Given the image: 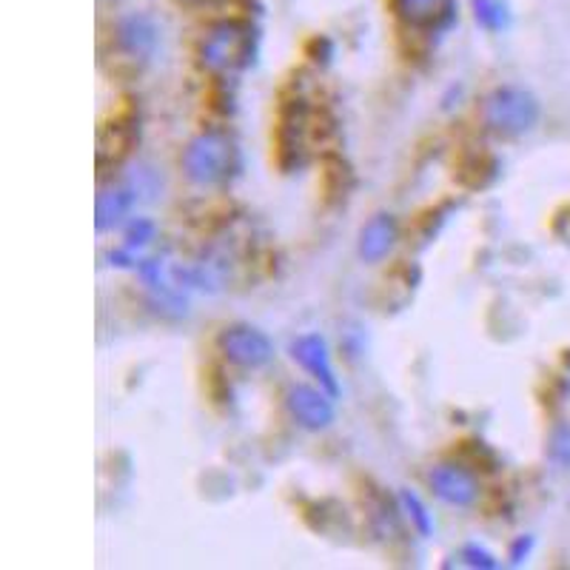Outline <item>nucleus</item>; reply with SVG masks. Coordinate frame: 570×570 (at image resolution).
<instances>
[{
	"mask_svg": "<svg viewBox=\"0 0 570 570\" xmlns=\"http://www.w3.org/2000/svg\"><path fill=\"white\" fill-rule=\"evenodd\" d=\"M183 168H186L188 180L197 186H222L240 175L242 152L228 132L211 128L188 143Z\"/></svg>",
	"mask_w": 570,
	"mask_h": 570,
	"instance_id": "1",
	"label": "nucleus"
},
{
	"mask_svg": "<svg viewBox=\"0 0 570 570\" xmlns=\"http://www.w3.org/2000/svg\"><path fill=\"white\" fill-rule=\"evenodd\" d=\"M260 49V34L246 21H220L200 41V63L215 74H237L249 69Z\"/></svg>",
	"mask_w": 570,
	"mask_h": 570,
	"instance_id": "2",
	"label": "nucleus"
},
{
	"mask_svg": "<svg viewBox=\"0 0 570 570\" xmlns=\"http://www.w3.org/2000/svg\"><path fill=\"white\" fill-rule=\"evenodd\" d=\"M485 126L499 137H522L539 123V101L528 89L502 86L485 97Z\"/></svg>",
	"mask_w": 570,
	"mask_h": 570,
	"instance_id": "3",
	"label": "nucleus"
},
{
	"mask_svg": "<svg viewBox=\"0 0 570 570\" xmlns=\"http://www.w3.org/2000/svg\"><path fill=\"white\" fill-rule=\"evenodd\" d=\"M220 351L240 369H262L274 360V342L251 325H231L220 334Z\"/></svg>",
	"mask_w": 570,
	"mask_h": 570,
	"instance_id": "4",
	"label": "nucleus"
},
{
	"mask_svg": "<svg viewBox=\"0 0 570 570\" xmlns=\"http://www.w3.org/2000/svg\"><path fill=\"white\" fill-rule=\"evenodd\" d=\"M286 408L305 431H322L334 423V396L314 385H291L286 394Z\"/></svg>",
	"mask_w": 570,
	"mask_h": 570,
	"instance_id": "5",
	"label": "nucleus"
},
{
	"mask_svg": "<svg viewBox=\"0 0 570 570\" xmlns=\"http://www.w3.org/2000/svg\"><path fill=\"white\" fill-rule=\"evenodd\" d=\"M291 356H294L297 363L302 369L309 371L314 376L320 388L329 391L331 396H340V383H336V374H334V363H331V351H329V342L322 340L320 334H302L291 342Z\"/></svg>",
	"mask_w": 570,
	"mask_h": 570,
	"instance_id": "6",
	"label": "nucleus"
},
{
	"mask_svg": "<svg viewBox=\"0 0 570 570\" xmlns=\"http://www.w3.org/2000/svg\"><path fill=\"white\" fill-rule=\"evenodd\" d=\"M428 483L436 497L448 505H456V508H468L479 497L477 477L468 468H463V465H436V468H431Z\"/></svg>",
	"mask_w": 570,
	"mask_h": 570,
	"instance_id": "7",
	"label": "nucleus"
},
{
	"mask_svg": "<svg viewBox=\"0 0 570 570\" xmlns=\"http://www.w3.org/2000/svg\"><path fill=\"white\" fill-rule=\"evenodd\" d=\"M114 43L126 61H146L157 46V23L148 14H126L114 27Z\"/></svg>",
	"mask_w": 570,
	"mask_h": 570,
	"instance_id": "8",
	"label": "nucleus"
},
{
	"mask_svg": "<svg viewBox=\"0 0 570 570\" xmlns=\"http://www.w3.org/2000/svg\"><path fill=\"white\" fill-rule=\"evenodd\" d=\"M396 14L423 32H443L454 23L456 0H394Z\"/></svg>",
	"mask_w": 570,
	"mask_h": 570,
	"instance_id": "9",
	"label": "nucleus"
},
{
	"mask_svg": "<svg viewBox=\"0 0 570 570\" xmlns=\"http://www.w3.org/2000/svg\"><path fill=\"white\" fill-rule=\"evenodd\" d=\"M135 197H137V188L128 186V183H112V186H103L101 195H97L94 228L103 235V231L117 226V222L128 215V208H132Z\"/></svg>",
	"mask_w": 570,
	"mask_h": 570,
	"instance_id": "10",
	"label": "nucleus"
},
{
	"mask_svg": "<svg viewBox=\"0 0 570 570\" xmlns=\"http://www.w3.org/2000/svg\"><path fill=\"white\" fill-rule=\"evenodd\" d=\"M396 237H400V226H396V217L391 215H376L374 220L365 222V228L360 231V257L365 262H380L383 257H388V251L394 249Z\"/></svg>",
	"mask_w": 570,
	"mask_h": 570,
	"instance_id": "11",
	"label": "nucleus"
},
{
	"mask_svg": "<svg viewBox=\"0 0 570 570\" xmlns=\"http://www.w3.org/2000/svg\"><path fill=\"white\" fill-rule=\"evenodd\" d=\"M126 123H112L108 128H103L101 137H97V163H117L123 155H128V146L135 143V135L126 132Z\"/></svg>",
	"mask_w": 570,
	"mask_h": 570,
	"instance_id": "12",
	"label": "nucleus"
},
{
	"mask_svg": "<svg viewBox=\"0 0 570 570\" xmlns=\"http://www.w3.org/2000/svg\"><path fill=\"white\" fill-rule=\"evenodd\" d=\"M474 18L488 32H505L510 27V12L502 0H470Z\"/></svg>",
	"mask_w": 570,
	"mask_h": 570,
	"instance_id": "13",
	"label": "nucleus"
},
{
	"mask_svg": "<svg viewBox=\"0 0 570 570\" xmlns=\"http://www.w3.org/2000/svg\"><path fill=\"white\" fill-rule=\"evenodd\" d=\"M400 505H403L405 517L411 519V525H414L423 537H431V533H434V517L428 514L423 499L416 497V494H411V490H403V494H400Z\"/></svg>",
	"mask_w": 570,
	"mask_h": 570,
	"instance_id": "14",
	"label": "nucleus"
},
{
	"mask_svg": "<svg viewBox=\"0 0 570 570\" xmlns=\"http://www.w3.org/2000/svg\"><path fill=\"white\" fill-rule=\"evenodd\" d=\"M548 456L550 463H557L559 468H570V423H559L550 431Z\"/></svg>",
	"mask_w": 570,
	"mask_h": 570,
	"instance_id": "15",
	"label": "nucleus"
},
{
	"mask_svg": "<svg viewBox=\"0 0 570 570\" xmlns=\"http://www.w3.org/2000/svg\"><path fill=\"white\" fill-rule=\"evenodd\" d=\"M459 559H463V564H468V568H483V570L499 568V559L494 557L488 548H479V545H465V548L459 550Z\"/></svg>",
	"mask_w": 570,
	"mask_h": 570,
	"instance_id": "16",
	"label": "nucleus"
},
{
	"mask_svg": "<svg viewBox=\"0 0 570 570\" xmlns=\"http://www.w3.org/2000/svg\"><path fill=\"white\" fill-rule=\"evenodd\" d=\"M152 237H155V226H152V222H148V220L132 222V226H128V231H126V255L132 257L135 251H141L143 246L152 240Z\"/></svg>",
	"mask_w": 570,
	"mask_h": 570,
	"instance_id": "17",
	"label": "nucleus"
},
{
	"mask_svg": "<svg viewBox=\"0 0 570 570\" xmlns=\"http://www.w3.org/2000/svg\"><path fill=\"white\" fill-rule=\"evenodd\" d=\"M530 550H533V537H519L510 548V564H522L530 557Z\"/></svg>",
	"mask_w": 570,
	"mask_h": 570,
	"instance_id": "18",
	"label": "nucleus"
}]
</instances>
